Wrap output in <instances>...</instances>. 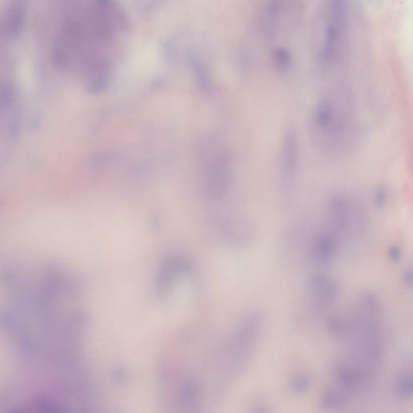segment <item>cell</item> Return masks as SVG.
<instances>
[{
	"label": "cell",
	"mask_w": 413,
	"mask_h": 413,
	"mask_svg": "<svg viewBox=\"0 0 413 413\" xmlns=\"http://www.w3.org/2000/svg\"><path fill=\"white\" fill-rule=\"evenodd\" d=\"M346 16V0H329L321 57L325 63H331L334 61L335 54L338 50L344 31Z\"/></svg>",
	"instance_id": "cell-3"
},
{
	"label": "cell",
	"mask_w": 413,
	"mask_h": 413,
	"mask_svg": "<svg viewBox=\"0 0 413 413\" xmlns=\"http://www.w3.org/2000/svg\"><path fill=\"white\" fill-rule=\"evenodd\" d=\"M403 278H404L405 284L407 285V286H411V285H412V272H411V270L405 271Z\"/></svg>",
	"instance_id": "cell-14"
},
{
	"label": "cell",
	"mask_w": 413,
	"mask_h": 413,
	"mask_svg": "<svg viewBox=\"0 0 413 413\" xmlns=\"http://www.w3.org/2000/svg\"><path fill=\"white\" fill-rule=\"evenodd\" d=\"M389 257L394 261H399L401 258V250L397 246H392L389 249Z\"/></svg>",
	"instance_id": "cell-13"
},
{
	"label": "cell",
	"mask_w": 413,
	"mask_h": 413,
	"mask_svg": "<svg viewBox=\"0 0 413 413\" xmlns=\"http://www.w3.org/2000/svg\"><path fill=\"white\" fill-rule=\"evenodd\" d=\"M314 258L321 265H329L334 259L336 250L335 237L329 233H321L314 240Z\"/></svg>",
	"instance_id": "cell-6"
},
{
	"label": "cell",
	"mask_w": 413,
	"mask_h": 413,
	"mask_svg": "<svg viewBox=\"0 0 413 413\" xmlns=\"http://www.w3.org/2000/svg\"><path fill=\"white\" fill-rule=\"evenodd\" d=\"M329 332L336 337H344L348 333V325L344 320L338 317H331L327 321Z\"/></svg>",
	"instance_id": "cell-10"
},
{
	"label": "cell",
	"mask_w": 413,
	"mask_h": 413,
	"mask_svg": "<svg viewBox=\"0 0 413 413\" xmlns=\"http://www.w3.org/2000/svg\"><path fill=\"white\" fill-rule=\"evenodd\" d=\"M273 60L278 70L283 73L288 71L291 65V56L286 48H277L274 53Z\"/></svg>",
	"instance_id": "cell-8"
},
{
	"label": "cell",
	"mask_w": 413,
	"mask_h": 413,
	"mask_svg": "<svg viewBox=\"0 0 413 413\" xmlns=\"http://www.w3.org/2000/svg\"><path fill=\"white\" fill-rule=\"evenodd\" d=\"M347 394L340 387L327 389L322 396V405L328 409H333L343 404Z\"/></svg>",
	"instance_id": "cell-7"
},
{
	"label": "cell",
	"mask_w": 413,
	"mask_h": 413,
	"mask_svg": "<svg viewBox=\"0 0 413 413\" xmlns=\"http://www.w3.org/2000/svg\"><path fill=\"white\" fill-rule=\"evenodd\" d=\"M386 200V190L382 188H379L377 190L376 194H375V202L377 205L382 206L385 204Z\"/></svg>",
	"instance_id": "cell-12"
},
{
	"label": "cell",
	"mask_w": 413,
	"mask_h": 413,
	"mask_svg": "<svg viewBox=\"0 0 413 413\" xmlns=\"http://www.w3.org/2000/svg\"><path fill=\"white\" fill-rule=\"evenodd\" d=\"M299 140L295 129H288L283 135L280 156V179L282 191L288 199L296 186L299 166Z\"/></svg>",
	"instance_id": "cell-4"
},
{
	"label": "cell",
	"mask_w": 413,
	"mask_h": 413,
	"mask_svg": "<svg viewBox=\"0 0 413 413\" xmlns=\"http://www.w3.org/2000/svg\"><path fill=\"white\" fill-rule=\"evenodd\" d=\"M310 379L308 375H296L290 381V386L296 394H303L309 389Z\"/></svg>",
	"instance_id": "cell-11"
},
{
	"label": "cell",
	"mask_w": 413,
	"mask_h": 413,
	"mask_svg": "<svg viewBox=\"0 0 413 413\" xmlns=\"http://www.w3.org/2000/svg\"><path fill=\"white\" fill-rule=\"evenodd\" d=\"M325 210L329 225L337 233L361 235L365 230L367 219L363 208L347 196H331Z\"/></svg>",
	"instance_id": "cell-2"
},
{
	"label": "cell",
	"mask_w": 413,
	"mask_h": 413,
	"mask_svg": "<svg viewBox=\"0 0 413 413\" xmlns=\"http://www.w3.org/2000/svg\"><path fill=\"white\" fill-rule=\"evenodd\" d=\"M311 129L317 144L327 152L340 154L352 148L357 123L349 93H331L318 100L311 115Z\"/></svg>",
	"instance_id": "cell-1"
},
{
	"label": "cell",
	"mask_w": 413,
	"mask_h": 413,
	"mask_svg": "<svg viewBox=\"0 0 413 413\" xmlns=\"http://www.w3.org/2000/svg\"><path fill=\"white\" fill-rule=\"evenodd\" d=\"M412 379L408 375H403L398 379L396 384V396L402 400H407L412 396Z\"/></svg>",
	"instance_id": "cell-9"
},
{
	"label": "cell",
	"mask_w": 413,
	"mask_h": 413,
	"mask_svg": "<svg viewBox=\"0 0 413 413\" xmlns=\"http://www.w3.org/2000/svg\"><path fill=\"white\" fill-rule=\"evenodd\" d=\"M309 288L315 307L322 308L336 300L338 286L332 278L324 274H315L310 279Z\"/></svg>",
	"instance_id": "cell-5"
}]
</instances>
